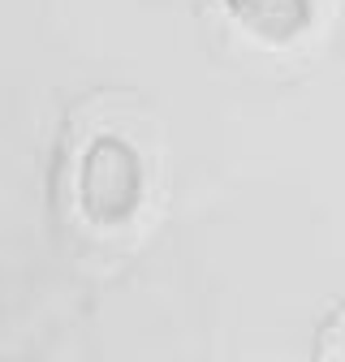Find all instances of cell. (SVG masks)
I'll list each match as a JSON object with an SVG mask.
<instances>
[{"mask_svg": "<svg viewBox=\"0 0 345 362\" xmlns=\"http://www.w3.org/2000/svg\"><path fill=\"white\" fill-rule=\"evenodd\" d=\"M78 207L95 229H117L143 207V160L121 134H100L78 160Z\"/></svg>", "mask_w": 345, "mask_h": 362, "instance_id": "1", "label": "cell"}, {"mask_svg": "<svg viewBox=\"0 0 345 362\" xmlns=\"http://www.w3.org/2000/svg\"><path fill=\"white\" fill-rule=\"evenodd\" d=\"M225 9L259 43H293L315 22L311 0H225Z\"/></svg>", "mask_w": 345, "mask_h": 362, "instance_id": "2", "label": "cell"}]
</instances>
